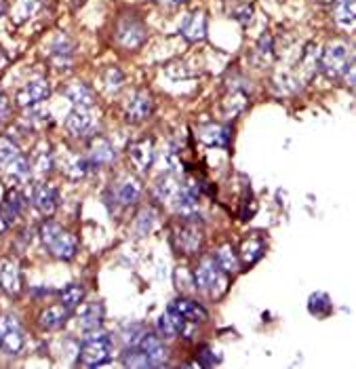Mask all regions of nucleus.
Masks as SVG:
<instances>
[{
	"label": "nucleus",
	"mask_w": 356,
	"mask_h": 369,
	"mask_svg": "<svg viewBox=\"0 0 356 369\" xmlns=\"http://www.w3.org/2000/svg\"><path fill=\"white\" fill-rule=\"evenodd\" d=\"M0 289L9 296H17L21 291V272L13 260H0Z\"/></svg>",
	"instance_id": "obj_10"
},
{
	"label": "nucleus",
	"mask_w": 356,
	"mask_h": 369,
	"mask_svg": "<svg viewBox=\"0 0 356 369\" xmlns=\"http://www.w3.org/2000/svg\"><path fill=\"white\" fill-rule=\"evenodd\" d=\"M88 160L95 163V165H106V163L114 160V148H112V144L106 137H97L91 144V150H88Z\"/></svg>",
	"instance_id": "obj_22"
},
{
	"label": "nucleus",
	"mask_w": 356,
	"mask_h": 369,
	"mask_svg": "<svg viewBox=\"0 0 356 369\" xmlns=\"http://www.w3.org/2000/svg\"><path fill=\"white\" fill-rule=\"evenodd\" d=\"M180 32L188 43L202 40L206 36V15L202 11H194V13L186 15L184 21H182Z\"/></svg>",
	"instance_id": "obj_15"
},
{
	"label": "nucleus",
	"mask_w": 356,
	"mask_h": 369,
	"mask_svg": "<svg viewBox=\"0 0 356 369\" xmlns=\"http://www.w3.org/2000/svg\"><path fill=\"white\" fill-rule=\"evenodd\" d=\"M322 72L329 78H342L350 68H354V60L350 55V47L346 43H331L320 53V66Z\"/></svg>",
	"instance_id": "obj_3"
},
{
	"label": "nucleus",
	"mask_w": 356,
	"mask_h": 369,
	"mask_svg": "<svg viewBox=\"0 0 356 369\" xmlns=\"http://www.w3.org/2000/svg\"><path fill=\"white\" fill-rule=\"evenodd\" d=\"M51 58L57 66H66L72 60V43L68 38H57L51 47Z\"/></svg>",
	"instance_id": "obj_26"
},
{
	"label": "nucleus",
	"mask_w": 356,
	"mask_h": 369,
	"mask_svg": "<svg viewBox=\"0 0 356 369\" xmlns=\"http://www.w3.org/2000/svg\"><path fill=\"white\" fill-rule=\"evenodd\" d=\"M112 353V340L106 331L91 329L80 346V363L86 367H102L108 363Z\"/></svg>",
	"instance_id": "obj_2"
},
{
	"label": "nucleus",
	"mask_w": 356,
	"mask_h": 369,
	"mask_svg": "<svg viewBox=\"0 0 356 369\" xmlns=\"http://www.w3.org/2000/svg\"><path fill=\"white\" fill-rule=\"evenodd\" d=\"M32 205L40 213L51 215L57 209V190L53 186H47V184L34 186V190H32Z\"/></svg>",
	"instance_id": "obj_16"
},
{
	"label": "nucleus",
	"mask_w": 356,
	"mask_h": 369,
	"mask_svg": "<svg viewBox=\"0 0 356 369\" xmlns=\"http://www.w3.org/2000/svg\"><path fill=\"white\" fill-rule=\"evenodd\" d=\"M171 308H173L175 312H180L184 319H188V321H192V323H200V321L206 319V310H204L198 302H194V300L180 298V300H175V302L171 304Z\"/></svg>",
	"instance_id": "obj_19"
},
{
	"label": "nucleus",
	"mask_w": 356,
	"mask_h": 369,
	"mask_svg": "<svg viewBox=\"0 0 356 369\" xmlns=\"http://www.w3.org/2000/svg\"><path fill=\"white\" fill-rule=\"evenodd\" d=\"M116 40L125 49H137L145 40V27L139 19H125L116 30Z\"/></svg>",
	"instance_id": "obj_5"
},
{
	"label": "nucleus",
	"mask_w": 356,
	"mask_h": 369,
	"mask_svg": "<svg viewBox=\"0 0 356 369\" xmlns=\"http://www.w3.org/2000/svg\"><path fill=\"white\" fill-rule=\"evenodd\" d=\"M318 3H331V0H318Z\"/></svg>",
	"instance_id": "obj_47"
},
{
	"label": "nucleus",
	"mask_w": 356,
	"mask_h": 369,
	"mask_svg": "<svg viewBox=\"0 0 356 369\" xmlns=\"http://www.w3.org/2000/svg\"><path fill=\"white\" fill-rule=\"evenodd\" d=\"M64 95L76 106V108H91L95 104V93L93 89L84 82H70L64 89Z\"/></svg>",
	"instance_id": "obj_17"
},
{
	"label": "nucleus",
	"mask_w": 356,
	"mask_h": 369,
	"mask_svg": "<svg viewBox=\"0 0 356 369\" xmlns=\"http://www.w3.org/2000/svg\"><path fill=\"white\" fill-rule=\"evenodd\" d=\"M40 9V0H19L15 11H13V21L15 23H23L29 17H34V13Z\"/></svg>",
	"instance_id": "obj_30"
},
{
	"label": "nucleus",
	"mask_w": 356,
	"mask_h": 369,
	"mask_svg": "<svg viewBox=\"0 0 356 369\" xmlns=\"http://www.w3.org/2000/svg\"><path fill=\"white\" fill-rule=\"evenodd\" d=\"M135 346H139V350L145 355V359L150 361V367H158V365H163L165 359H167L165 344L161 342V340H158L154 333H143Z\"/></svg>",
	"instance_id": "obj_11"
},
{
	"label": "nucleus",
	"mask_w": 356,
	"mask_h": 369,
	"mask_svg": "<svg viewBox=\"0 0 356 369\" xmlns=\"http://www.w3.org/2000/svg\"><path fill=\"white\" fill-rule=\"evenodd\" d=\"M53 167V158H51V152L49 150H40L34 154V160H32V171H38V174H49Z\"/></svg>",
	"instance_id": "obj_37"
},
{
	"label": "nucleus",
	"mask_w": 356,
	"mask_h": 369,
	"mask_svg": "<svg viewBox=\"0 0 356 369\" xmlns=\"http://www.w3.org/2000/svg\"><path fill=\"white\" fill-rule=\"evenodd\" d=\"M84 298V291L80 285H68L66 289L59 291V300H62V306H66L68 310H74Z\"/></svg>",
	"instance_id": "obj_33"
},
{
	"label": "nucleus",
	"mask_w": 356,
	"mask_h": 369,
	"mask_svg": "<svg viewBox=\"0 0 356 369\" xmlns=\"http://www.w3.org/2000/svg\"><path fill=\"white\" fill-rule=\"evenodd\" d=\"M66 129L76 137H84L95 129V119L91 117L88 108H74L66 117Z\"/></svg>",
	"instance_id": "obj_9"
},
{
	"label": "nucleus",
	"mask_w": 356,
	"mask_h": 369,
	"mask_svg": "<svg viewBox=\"0 0 356 369\" xmlns=\"http://www.w3.org/2000/svg\"><path fill=\"white\" fill-rule=\"evenodd\" d=\"M354 0H335V7H333V19L344 25V27H350L354 25Z\"/></svg>",
	"instance_id": "obj_25"
},
{
	"label": "nucleus",
	"mask_w": 356,
	"mask_h": 369,
	"mask_svg": "<svg viewBox=\"0 0 356 369\" xmlns=\"http://www.w3.org/2000/svg\"><path fill=\"white\" fill-rule=\"evenodd\" d=\"M152 224H154V213H152L150 209L141 211V215H139V230H141V233H147V230L152 228Z\"/></svg>",
	"instance_id": "obj_42"
},
{
	"label": "nucleus",
	"mask_w": 356,
	"mask_h": 369,
	"mask_svg": "<svg viewBox=\"0 0 356 369\" xmlns=\"http://www.w3.org/2000/svg\"><path fill=\"white\" fill-rule=\"evenodd\" d=\"M186 323H188V319H184L180 312L169 308L158 319V329L165 337H175V335H182L186 331Z\"/></svg>",
	"instance_id": "obj_18"
},
{
	"label": "nucleus",
	"mask_w": 356,
	"mask_h": 369,
	"mask_svg": "<svg viewBox=\"0 0 356 369\" xmlns=\"http://www.w3.org/2000/svg\"><path fill=\"white\" fill-rule=\"evenodd\" d=\"M154 3H171V5H180V3H186V0H154Z\"/></svg>",
	"instance_id": "obj_45"
},
{
	"label": "nucleus",
	"mask_w": 356,
	"mask_h": 369,
	"mask_svg": "<svg viewBox=\"0 0 356 369\" xmlns=\"http://www.w3.org/2000/svg\"><path fill=\"white\" fill-rule=\"evenodd\" d=\"M5 13V0H0V15Z\"/></svg>",
	"instance_id": "obj_46"
},
{
	"label": "nucleus",
	"mask_w": 356,
	"mask_h": 369,
	"mask_svg": "<svg viewBox=\"0 0 356 369\" xmlns=\"http://www.w3.org/2000/svg\"><path fill=\"white\" fill-rule=\"evenodd\" d=\"M68 308L66 306H51V308H45L43 315H40V325L49 331L53 329H59L64 327V323L68 321Z\"/></svg>",
	"instance_id": "obj_20"
},
{
	"label": "nucleus",
	"mask_w": 356,
	"mask_h": 369,
	"mask_svg": "<svg viewBox=\"0 0 356 369\" xmlns=\"http://www.w3.org/2000/svg\"><path fill=\"white\" fill-rule=\"evenodd\" d=\"M80 327L84 331H91V329H97L102 325V319H104V306L102 304H86L80 312Z\"/></svg>",
	"instance_id": "obj_23"
},
{
	"label": "nucleus",
	"mask_w": 356,
	"mask_h": 369,
	"mask_svg": "<svg viewBox=\"0 0 356 369\" xmlns=\"http://www.w3.org/2000/svg\"><path fill=\"white\" fill-rule=\"evenodd\" d=\"M64 174L72 180H80L86 176V158L78 156V154H70L64 160Z\"/></svg>",
	"instance_id": "obj_28"
},
{
	"label": "nucleus",
	"mask_w": 356,
	"mask_h": 369,
	"mask_svg": "<svg viewBox=\"0 0 356 369\" xmlns=\"http://www.w3.org/2000/svg\"><path fill=\"white\" fill-rule=\"evenodd\" d=\"M217 361H222L219 355H213L211 348H202V350H200V361H198L196 365H198V367H211V365H215Z\"/></svg>",
	"instance_id": "obj_40"
},
{
	"label": "nucleus",
	"mask_w": 356,
	"mask_h": 369,
	"mask_svg": "<svg viewBox=\"0 0 356 369\" xmlns=\"http://www.w3.org/2000/svg\"><path fill=\"white\" fill-rule=\"evenodd\" d=\"M152 97L147 95L145 91H137L129 97L127 106H125V115L131 123L135 121H143L150 117V112H152Z\"/></svg>",
	"instance_id": "obj_14"
},
{
	"label": "nucleus",
	"mask_w": 356,
	"mask_h": 369,
	"mask_svg": "<svg viewBox=\"0 0 356 369\" xmlns=\"http://www.w3.org/2000/svg\"><path fill=\"white\" fill-rule=\"evenodd\" d=\"M141 194V184L135 178H127L123 184H118L116 188V201L121 205H131L137 201V196Z\"/></svg>",
	"instance_id": "obj_21"
},
{
	"label": "nucleus",
	"mask_w": 356,
	"mask_h": 369,
	"mask_svg": "<svg viewBox=\"0 0 356 369\" xmlns=\"http://www.w3.org/2000/svg\"><path fill=\"white\" fill-rule=\"evenodd\" d=\"M23 329L13 315H0V346L7 353L15 355L23 348Z\"/></svg>",
	"instance_id": "obj_4"
},
{
	"label": "nucleus",
	"mask_w": 356,
	"mask_h": 369,
	"mask_svg": "<svg viewBox=\"0 0 356 369\" xmlns=\"http://www.w3.org/2000/svg\"><path fill=\"white\" fill-rule=\"evenodd\" d=\"M51 93V87H49V82L45 78H34V80H29L27 84H23V89L17 91V106L21 108H32L36 104H40L43 99H47Z\"/></svg>",
	"instance_id": "obj_6"
},
{
	"label": "nucleus",
	"mask_w": 356,
	"mask_h": 369,
	"mask_svg": "<svg viewBox=\"0 0 356 369\" xmlns=\"http://www.w3.org/2000/svg\"><path fill=\"white\" fill-rule=\"evenodd\" d=\"M186 224L180 226V228H175V237H173V243L175 247L184 251V253H194L198 247H200V241H202V235H200V228L196 224H192V217H184Z\"/></svg>",
	"instance_id": "obj_7"
},
{
	"label": "nucleus",
	"mask_w": 356,
	"mask_h": 369,
	"mask_svg": "<svg viewBox=\"0 0 356 369\" xmlns=\"http://www.w3.org/2000/svg\"><path fill=\"white\" fill-rule=\"evenodd\" d=\"M272 58H274L272 38H270V34H265V36L259 40V45H257V51H255V55H253V62L263 68V66H268V64L272 62Z\"/></svg>",
	"instance_id": "obj_29"
},
{
	"label": "nucleus",
	"mask_w": 356,
	"mask_h": 369,
	"mask_svg": "<svg viewBox=\"0 0 356 369\" xmlns=\"http://www.w3.org/2000/svg\"><path fill=\"white\" fill-rule=\"evenodd\" d=\"M241 260L245 266H251L253 262H257L261 258V253H263V241L259 237H251L247 239L243 245H241Z\"/></svg>",
	"instance_id": "obj_24"
},
{
	"label": "nucleus",
	"mask_w": 356,
	"mask_h": 369,
	"mask_svg": "<svg viewBox=\"0 0 356 369\" xmlns=\"http://www.w3.org/2000/svg\"><path fill=\"white\" fill-rule=\"evenodd\" d=\"M9 174H11L13 180L23 182V180H27L29 176H32V165H29L23 156H17V158L9 165Z\"/></svg>",
	"instance_id": "obj_35"
},
{
	"label": "nucleus",
	"mask_w": 356,
	"mask_h": 369,
	"mask_svg": "<svg viewBox=\"0 0 356 369\" xmlns=\"http://www.w3.org/2000/svg\"><path fill=\"white\" fill-rule=\"evenodd\" d=\"M308 308H310L312 315H316V317H324V315H329V310H331V300H329L327 294L316 291V294H312Z\"/></svg>",
	"instance_id": "obj_34"
},
{
	"label": "nucleus",
	"mask_w": 356,
	"mask_h": 369,
	"mask_svg": "<svg viewBox=\"0 0 356 369\" xmlns=\"http://www.w3.org/2000/svg\"><path fill=\"white\" fill-rule=\"evenodd\" d=\"M19 156V146L11 137H0V169L9 167Z\"/></svg>",
	"instance_id": "obj_31"
},
{
	"label": "nucleus",
	"mask_w": 356,
	"mask_h": 369,
	"mask_svg": "<svg viewBox=\"0 0 356 369\" xmlns=\"http://www.w3.org/2000/svg\"><path fill=\"white\" fill-rule=\"evenodd\" d=\"M232 129L228 125H204L198 129V139L202 141L204 146H215V148H226L230 144V135Z\"/></svg>",
	"instance_id": "obj_13"
},
{
	"label": "nucleus",
	"mask_w": 356,
	"mask_h": 369,
	"mask_svg": "<svg viewBox=\"0 0 356 369\" xmlns=\"http://www.w3.org/2000/svg\"><path fill=\"white\" fill-rule=\"evenodd\" d=\"M3 207L7 209V213H9L11 217H17V215L21 213V207H23V196H21L17 190H9L7 196H5Z\"/></svg>",
	"instance_id": "obj_36"
},
{
	"label": "nucleus",
	"mask_w": 356,
	"mask_h": 369,
	"mask_svg": "<svg viewBox=\"0 0 356 369\" xmlns=\"http://www.w3.org/2000/svg\"><path fill=\"white\" fill-rule=\"evenodd\" d=\"M129 158L135 165L137 171L145 174L147 169H150V165L154 163V141H152V137H145V139H139V141H135V144H131Z\"/></svg>",
	"instance_id": "obj_8"
},
{
	"label": "nucleus",
	"mask_w": 356,
	"mask_h": 369,
	"mask_svg": "<svg viewBox=\"0 0 356 369\" xmlns=\"http://www.w3.org/2000/svg\"><path fill=\"white\" fill-rule=\"evenodd\" d=\"M127 367H150V361L145 359V355L139 350V346H133L125 357H123Z\"/></svg>",
	"instance_id": "obj_39"
},
{
	"label": "nucleus",
	"mask_w": 356,
	"mask_h": 369,
	"mask_svg": "<svg viewBox=\"0 0 356 369\" xmlns=\"http://www.w3.org/2000/svg\"><path fill=\"white\" fill-rule=\"evenodd\" d=\"M11 222H13V217L7 213V209L0 207V233H5L9 226H11Z\"/></svg>",
	"instance_id": "obj_43"
},
{
	"label": "nucleus",
	"mask_w": 356,
	"mask_h": 369,
	"mask_svg": "<svg viewBox=\"0 0 356 369\" xmlns=\"http://www.w3.org/2000/svg\"><path fill=\"white\" fill-rule=\"evenodd\" d=\"M9 115V99L5 93H0V123L5 121V117Z\"/></svg>",
	"instance_id": "obj_44"
},
{
	"label": "nucleus",
	"mask_w": 356,
	"mask_h": 369,
	"mask_svg": "<svg viewBox=\"0 0 356 369\" xmlns=\"http://www.w3.org/2000/svg\"><path fill=\"white\" fill-rule=\"evenodd\" d=\"M232 15H234V19H239L243 25H247V23L251 21V17H253V9H251L249 5H243V7H239V9H236Z\"/></svg>",
	"instance_id": "obj_41"
},
{
	"label": "nucleus",
	"mask_w": 356,
	"mask_h": 369,
	"mask_svg": "<svg viewBox=\"0 0 356 369\" xmlns=\"http://www.w3.org/2000/svg\"><path fill=\"white\" fill-rule=\"evenodd\" d=\"M40 239L47 251L57 260H72L76 253V239L74 235L66 233L62 226L55 222H45L40 226Z\"/></svg>",
	"instance_id": "obj_1"
},
{
	"label": "nucleus",
	"mask_w": 356,
	"mask_h": 369,
	"mask_svg": "<svg viewBox=\"0 0 356 369\" xmlns=\"http://www.w3.org/2000/svg\"><path fill=\"white\" fill-rule=\"evenodd\" d=\"M215 264L219 266V270H224V272H236L239 270V260H236V253H234V249L232 247H222V249H217V253H215Z\"/></svg>",
	"instance_id": "obj_27"
},
{
	"label": "nucleus",
	"mask_w": 356,
	"mask_h": 369,
	"mask_svg": "<svg viewBox=\"0 0 356 369\" xmlns=\"http://www.w3.org/2000/svg\"><path fill=\"white\" fill-rule=\"evenodd\" d=\"M123 72L118 70V68H108L104 72V82H106V89L108 91H118L121 89V84H123Z\"/></svg>",
	"instance_id": "obj_38"
},
{
	"label": "nucleus",
	"mask_w": 356,
	"mask_h": 369,
	"mask_svg": "<svg viewBox=\"0 0 356 369\" xmlns=\"http://www.w3.org/2000/svg\"><path fill=\"white\" fill-rule=\"evenodd\" d=\"M177 190H180V186H177V182H175L171 176H163V178L156 182V186H154L156 198H161V201H165V203L171 201V198H175Z\"/></svg>",
	"instance_id": "obj_32"
},
{
	"label": "nucleus",
	"mask_w": 356,
	"mask_h": 369,
	"mask_svg": "<svg viewBox=\"0 0 356 369\" xmlns=\"http://www.w3.org/2000/svg\"><path fill=\"white\" fill-rule=\"evenodd\" d=\"M219 266L215 264L213 258H206L198 264V270L194 272V281H196V287L200 291H211V287H217L219 283Z\"/></svg>",
	"instance_id": "obj_12"
}]
</instances>
